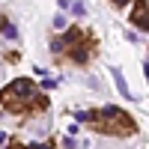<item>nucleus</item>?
Instances as JSON below:
<instances>
[{
    "label": "nucleus",
    "instance_id": "1",
    "mask_svg": "<svg viewBox=\"0 0 149 149\" xmlns=\"http://www.w3.org/2000/svg\"><path fill=\"white\" fill-rule=\"evenodd\" d=\"M90 122H93L98 131L116 134V137H128V134H134V122L125 116V110H122V107H113V104H107V107H102V110H95Z\"/></svg>",
    "mask_w": 149,
    "mask_h": 149
},
{
    "label": "nucleus",
    "instance_id": "2",
    "mask_svg": "<svg viewBox=\"0 0 149 149\" xmlns=\"http://www.w3.org/2000/svg\"><path fill=\"white\" fill-rule=\"evenodd\" d=\"M134 24H137L140 30H149V6L143 3V0H137V3H134Z\"/></svg>",
    "mask_w": 149,
    "mask_h": 149
},
{
    "label": "nucleus",
    "instance_id": "3",
    "mask_svg": "<svg viewBox=\"0 0 149 149\" xmlns=\"http://www.w3.org/2000/svg\"><path fill=\"white\" fill-rule=\"evenodd\" d=\"M110 74H113V81H116V90H119V95H122V98H131V90H128V84H125V74H122L116 66L110 69Z\"/></svg>",
    "mask_w": 149,
    "mask_h": 149
},
{
    "label": "nucleus",
    "instance_id": "4",
    "mask_svg": "<svg viewBox=\"0 0 149 149\" xmlns=\"http://www.w3.org/2000/svg\"><path fill=\"white\" fill-rule=\"evenodd\" d=\"M72 60L74 63H86V48H84V39L78 45H72Z\"/></svg>",
    "mask_w": 149,
    "mask_h": 149
},
{
    "label": "nucleus",
    "instance_id": "5",
    "mask_svg": "<svg viewBox=\"0 0 149 149\" xmlns=\"http://www.w3.org/2000/svg\"><path fill=\"white\" fill-rule=\"evenodd\" d=\"M0 33H3V39H18V30L12 27V24H3V30H0Z\"/></svg>",
    "mask_w": 149,
    "mask_h": 149
},
{
    "label": "nucleus",
    "instance_id": "6",
    "mask_svg": "<svg viewBox=\"0 0 149 149\" xmlns=\"http://www.w3.org/2000/svg\"><path fill=\"white\" fill-rule=\"evenodd\" d=\"M54 27L63 30V27H66V15H57V18H54Z\"/></svg>",
    "mask_w": 149,
    "mask_h": 149
},
{
    "label": "nucleus",
    "instance_id": "7",
    "mask_svg": "<svg viewBox=\"0 0 149 149\" xmlns=\"http://www.w3.org/2000/svg\"><path fill=\"white\" fill-rule=\"evenodd\" d=\"M72 12H74V15H84L86 9H84V3H72Z\"/></svg>",
    "mask_w": 149,
    "mask_h": 149
},
{
    "label": "nucleus",
    "instance_id": "8",
    "mask_svg": "<svg viewBox=\"0 0 149 149\" xmlns=\"http://www.w3.org/2000/svg\"><path fill=\"white\" fill-rule=\"evenodd\" d=\"M30 149H54L51 143H39V146H30Z\"/></svg>",
    "mask_w": 149,
    "mask_h": 149
},
{
    "label": "nucleus",
    "instance_id": "9",
    "mask_svg": "<svg viewBox=\"0 0 149 149\" xmlns=\"http://www.w3.org/2000/svg\"><path fill=\"white\" fill-rule=\"evenodd\" d=\"M110 3H113V6H119V9H122V6L128 3V0H110Z\"/></svg>",
    "mask_w": 149,
    "mask_h": 149
},
{
    "label": "nucleus",
    "instance_id": "10",
    "mask_svg": "<svg viewBox=\"0 0 149 149\" xmlns=\"http://www.w3.org/2000/svg\"><path fill=\"white\" fill-rule=\"evenodd\" d=\"M9 149H27V146H21V143H12V146H9Z\"/></svg>",
    "mask_w": 149,
    "mask_h": 149
},
{
    "label": "nucleus",
    "instance_id": "11",
    "mask_svg": "<svg viewBox=\"0 0 149 149\" xmlns=\"http://www.w3.org/2000/svg\"><path fill=\"white\" fill-rule=\"evenodd\" d=\"M6 140H9V137H6V134H3V131H0V143H6Z\"/></svg>",
    "mask_w": 149,
    "mask_h": 149
},
{
    "label": "nucleus",
    "instance_id": "12",
    "mask_svg": "<svg viewBox=\"0 0 149 149\" xmlns=\"http://www.w3.org/2000/svg\"><path fill=\"white\" fill-rule=\"evenodd\" d=\"M146 78H149V63H146Z\"/></svg>",
    "mask_w": 149,
    "mask_h": 149
},
{
    "label": "nucleus",
    "instance_id": "13",
    "mask_svg": "<svg viewBox=\"0 0 149 149\" xmlns=\"http://www.w3.org/2000/svg\"><path fill=\"white\" fill-rule=\"evenodd\" d=\"M0 30H3V18H0Z\"/></svg>",
    "mask_w": 149,
    "mask_h": 149
}]
</instances>
